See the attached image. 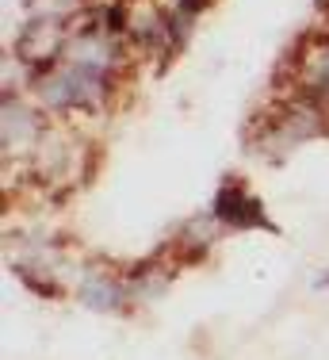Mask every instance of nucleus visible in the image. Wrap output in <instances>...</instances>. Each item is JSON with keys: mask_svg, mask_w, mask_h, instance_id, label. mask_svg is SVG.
Masks as SVG:
<instances>
[{"mask_svg": "<svg viewBox=\"0 0 329 360\" xmlns=\"http://www.w3.org/2000/svg\"><path fill=\"white\" fill-rule=\"evenodd\" d=\"M211 215H214L219 226H230V230H257V226H264V230H272V234H276V226L264 219V203L257 200V195H249L241 180H226V184L219 188Z\"/></svg>", "mask_w": 329, "mask_h": 360, "instance_id": "nucleus-1", "label": "nucleus"}, {"mask_svg": "<svg viewBox=\"0 0 329 360\" xmlns=\"http://www.w3.org/2000/svg\"><path fill=\"white\" fill-rule=\"evenodd\" d=\"M42 134H46V131H42L39 111H31L23 104H12V96H4V153L39 146Z\"/></svg>", "mask_w": 329, "mask_h": 360, "instance_id": "nucleus-2", "label": "nucleus"}, {"mask_svg": "<svg viewBox=\"0 0 329 360\" xmlns=\"http://www.w3.org/2000/svg\"><path fill=\"white\" fill-rule=\"evenodd\" d=\"M77 299H81L84 307H92V311H100V314H119L127 307V288L100 272V276H89L77 288Z\"/></svg>", "mask_w": 329, "mask_h": 360, "instance_id": "nucleus-3", "label": "nucleus"}, {"mask_svg": "<svg viewBox=\"0 0 329 360\" xmlns=\"http://www.w3.org/2000/svg\"><path fill=\"white\" fill-rule=\"evenodd\" d=\"M211 242H214V215L211 219H192L184 230L176 234V250L188 257V261H199L207 250H211Z\"/></svg>", "mask_w": 329, "mask_h": 360, "instance_id": "nucleus-4", "label": "nucleus"}, {"mask_svg": "<svg viewBox=\"0 0 329 360\" xmlns=\"http://www.w3.org/2000/svg\"><path fill=\"white\" fill-rule=\"evenodd\" d=\"M12 272H15V276H20V280H23V284H27L31 291H39V295H50V299H58V291H62V288H58L50 276H39V272H34L27 261H15V264H12Z\"/></svg>", "mask_w": 329, "mask_h": 360, "instance_id": "nucleus-5", "label": "nucleus"}, {"mask_svg": "<svg viewBox=\"0 0 329 360\" xmlns=\"http://www.w3.org/2000/svg\"><path fill=\"white\" fill-rule=\"evenodd\" d=\"M314 288H329V272H322V276H314Z\"/></svg>", "mask_w": 329, "mask_h": 360, "instance_id": "nucleus-6", "label": "nucleus"}, {"mask_svg": "<svg viewBox=\"0 0 329 360\" xmlns=\"http://www.w3.org/2000/svg\"><path fill=\"white\" fill-rule=\"evenodd\" d=\"M318 4H325V8H329V0H318Z\"/></svg>", "mask_w": 329, "mask_h": 360, "instance_id": "nucleus-7", "label": "nucleus"}]
</instances>
